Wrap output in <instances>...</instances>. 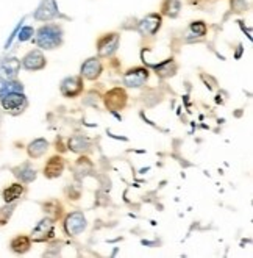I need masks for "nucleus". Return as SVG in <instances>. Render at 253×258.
<instances>
[{"instance_id":"20","label":"nucleus","mask_w":253,"mask_h":258,"mask_svg":"<svg viewBox=\"0 0 253 258\" xmlns=\"http://www.w3.org/2000/svg\"><path fill=\"white\" fill-rule=\"evenodd\" d=\"M180 10H182L180 0H164L161 5V13L169 18H177L180 14Z\"/></svg>"},{"instance_id":"18","label":"nucleus","mask_w":253,"mask_h":258,"mask_svg":"<svg viewBox=\"0 0 253 258\" xmlns=\"http://www.w3.org/2000/svg\"><path fill=\"white\" fill-rule=\"evenodd\" d=\"M11 250L16 252V253H25L30 250L32 247V238L27 236V235H19L16 238L11 239Z\"/></svg>"},{"instance_id":"21","label":"nucleus","mask_w":253,"mask_h":258,"mask_svg":"<svg viewBox=\"0 0 253 258\" xmlns=\"http://www.w3.org/2000/svg\"><path fill=\"white\" fill-rule=\"evenodd\" d=\"M155 71H156V75H159V77H162V79L172 77V75L175 74V71H177V64L174 63L172 58H169V59H166V61L156 64Z\"/></svg>"},{"instance_id":"24","label":"nucleus","mask_w":253,"mask_h":258,"mask_svg":"<svg viewBox=\"0 0 253 258\" xmlns=\"http://www.w3.org/2000/svg\"><path fill=\"white\" fill-rule=\"evenodd\" d=\"M189 30H191V32L194 33L196 36H205V35H206V25H205V22H202V21L192 22L191 27H189Z\"/></svg>"},{"instance_id":"22","label":"nucleus","mask_w":253,"mask_h":258,"mask_svg":"<svg viewBox=\"0 0 253 258\" xmlns=\"http://www.w3.org/2000/svg\"><path fill=\"white\" fill-rule=\"evenodd\" d=\"M8 93H24V85L18 80H14V79L2 83V88H0V97L8 94Z\"/></svg>"},{"instance_id":"17","label":"nucleus","mask_w":253,"mask_h":258,"mask_svg":"<svg viewBox=\"0 0 253 258\" xmlns=\"http://www.w3.org/2000/svg\"><path fill=\"white\" fill-rule=\"evenodd\" d=\"M67 147L72 152H75V154H81V152H86L89 147H91V141L83 135H73L67 143Z\"/></svg>"},{"instance_id":"5","label":"nucleus","mask_w":253,"mask_h":258,"mask_svg":"<svg viewBox=\"0 0 253 258\" xmlns=\"http://www.w3.org/2000/svg\"><path fill=\"white\" fill-rule=\"evenodd\" d=\"M119 42H121V35L119 33H108L103 35L99 41H97V53L99 58H108L111 55L116 53Z\"/></svg>"},{"instance_id":"16","label":"nucleus","mask_w":253,"mask_h":258,"mask_svg":"<svg viewBox=\"0 0 253 258\" xmlns=\"http://www.w3.org/2000/svg\"><path fill=\"white\" fill-rule=\"evenodd\" d=\"M47 150H49V143L44 138H38V140L32 141L27 147L30 158H41Z\"/></svg>"},{"instance_id":"12","label":"nucleus","mask_w":253,"mask_h":258,"mask_svg":"<svg viewBox=\"0 0 253 258\" xmlns=\"http://www.w3.org/2000/svg\"><path fill=\"white\" fill-rule=\"evenodd\" d=\"M21 69V61L18 58H7L0 63V83L16 79V75Z\"/></svg>"},{"instance_id":"14","label":"nucleus","mask_w":253,"mask_h":258,"mask_svg":"<svg viewBox=\"0 0 253 258\" xmlns=\"http://www.w3.org/2000/svg\"><path fill=\"white\" fill-rule=\"evenodd\" d=\"M64 171V160L59 155H53L47 160L46 166H44V175L47 178H56L63 174Z\"/></svg>"},{"instance_id":"6","label":"nucleus","mask_w":253,"mask_h":258,"mask_svg":"<svg viewBox=\"0 0 253 258\" xmlns=\"http://www.w3.org/2000/svg\"><path fill=\"white\" fill-rule=\"evenodd\" d=\"M55 236V222L50 218L41 219L32 232V241L35 242H46Z\"/></svg>"},{"instance_id":"1","label":"nucleus","mask_w":253,"mask_h":258,"mask_svg":"<svg viewBox=\"0 0 253 258\" xmlns=\"http://www.w3.org/2000/svg\"><path fill=\"white\" fill-rule=\"evenodd\" d=\"M36 45L42 50H53L63 44V30L56 24L42 25L36 32Z\"/></svg>"},{"instance_id":"11","label":"nucleus","mask_w":253,"mask_h":258,"mask_svg":"<svg viewBox=\"0 0 253 258\" xmlns=\"http://www.w3.org/2000/svg\"><path fill=\"white\" fill-rule=\"evenodd\" d=\"M47 66V59L41 50H32L22 58V68L27 71H41Z\"/></svg>"},{"instance_id":"23","label":"nucleus","mask_w":253,"mask_h":258,"mask_svg":"<svg viewBox=\"0 0 253 258\" xmlns=\"http://www.w3.org/2000/svg\"><path fill=\"white\" fill-rule=\"evenodd\" d=\"M14 208H16V204H14V202H10L5 207L0 208V225H5L10 221V218L13 216Z\"/></svg>"},{"instance_id":"15","label":"nucleus","mask_w":253,"mask_h":258,"mask_svg":"<svg viewBox=\"0 0 253 258\" xmlns=\"http://www.w3.org/2000/svg\"><path fill=\"white\" fill-rule=\"evenodd\" d=\"M13 174L16 175L22 183H32V181L36 178V171L28 163H24V164L18 166V168H14Z\"/></svg>"},{"instance_id":"4","label":"nucleus","mask_w":253,"mask_h":258,"mask_svg":"<svg viewBox=\"0 0 253 258\" xmlns=\"http://www.w3.org/2000/svg\"><path fill=\"white\" fill-rule=\"evenodd\" d=\"M127 100H128V96L125 93V89H122V88H113L105 94V97H103L105 107L113 113L124 110L127 105Z\"/></svg>"},{"instance_id":"2","label":"nucleus","mask_w":253,"mask_h":258,"mask_svg":"<svg viewBox=\"0 0 253 258\" xmlns=\"http://www.w3.org/2000/svg\"><path fill=\"white\" fill-rule=\"evenodd\" d=\"M0 103L4 110L11 114H21L28 107V100L24 93H8L0 97Z\"/></svg>"},{"instance_id":"19","label":"nucleus","mask_w":253,"mask_h":258,"mask_svg":"<svg viewBox=\"0 0 253 258\" xmlns=\"http://www.w3.org/2000/svg\"><path fill=\"white\" fill-rule=\"evenodd\" d=\"M24 192H25V186L24 185H21V183H13L7 189H4L2 197H4V201L7 204H10V202H14V201L21 199V197L24 196Z\"/></svg>"},{"instance_id":"10","label":"nucleus","mask_w":253,"mask_h":258,"mask_svg":"<svg viewBox=\"0 0 253 258\" xmlns=\"http://www.w3.org/2000/svg\"><path fill=\"white\" fill-rule=\"evenodd\" d=\"M161 24H162V19H161V14H156V13H152L145 16L139 25H138V30L139 33L144 35V36H153L158 33V30L161 28Z\"/></svg>"},{"instance_id":"26","label":"nucleus","mask_w":253,"mask_h":258,"mask_svg":"<svg viewBox=\"0 0 253 258\" xmlns=\"http://www.w3.org/2000/svg\"><path fill=\"white\" fill-rule=\"evenodd\" d=\"M241 53H242V45H239V49H237V52H236V58H239V56H241Z\"/></svg>"},{"instance_id":"13","label":"nucleus","mask_w":253,"mask_h":258,"mask_svg":"<svg viewBox=\"0 0 253 258\" xmlns=\"http://www.w3.org/2000/svg\"><path fill=\"white\" fill-rule=\"evenodd\" d=\"M103 72V66L100 63V58H88L86 61L81 64L80 74L81 77L88 79V80H97Z\"/></svg>"},{"instance_id":"8","label":"nucleus","mask_w":253,"mask_h":258,"mask_svg":"<svg viewBox=\"0 0 253 258\" xmlns=\"http://www.w3.org/2000/svg\"><path fill=\"white\" fill-rule=\"evenodd\" d=\"M59 91H61V94L67 99L78 97L83 93V77L73 75V77L64 79L61 82V86H59Z\"/></svg>"},{"instance_id":"7","label":"nucleus","mask_w":253,"mask_h":258,"mask_svg":"<svg viewBox=\"0 0 253 258\" xmlns=\"http://www.w3.org/2000/svg\"><path fill=\"white\" fill-rule=\"evenodd\" d=\"M148 80V69L147 68H131L124 74V85L128 88H141Z\"/></svg>"},{"instance_id":"3","label":"nucleus","mask_w":253,"mask_h":258,"mask_svg":"<svg viewBox=\"0 0 253 258\" xmlns=\"http://www.w3.org/2000/svg\"><path fill=\"white\" fill-rule=\"evenodd\" d=\"M86 218L83 215V211H72L64 218V232L69 236H77L85 232L86 229Z\"/></svg>"},{"instance_id":"9","label":"nucleus","mask_w":253,"mask_h":258,"mask_svg":"<svg viewBox=\"0 0 253 258\" xmlns=\"http://www.w3.org/2000/svg\"><path fill=\"white\" fill-rule=\"evenodd\" d=\"M58 14H59V10L56 5V0H42L33 16L36 21L49 22V21L55 19Z\"/></svg>"},{"instance_id":"25","label":"nucleus","mask_w":253,"mask_h":258,"mask_svg":"<svg viewBox=\"0 0 253 258\" xmlns=\"http://www.w3.org/2000/svg\"><path fill=\"white\" fill-rule=\"evenodd\" d=\"M33 33H35V30H33V27H22L21 30H19V41L21 42H25V41H28L30 38L33 36Z\"/></svg>"}]
</instances>
